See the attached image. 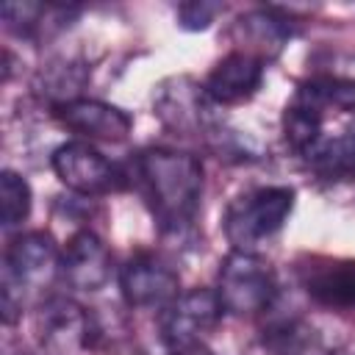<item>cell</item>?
I'll use <instances>...</instances> for the list:
<instances>
[{"label":"cell","instance_id":"17","mask_svg":"<svg viewBox=\"0 0 355 355\" xmlns=\"http://www.w3.org/2000/svg\"><path fill=\"white\" fill-rule=\"evenodd\" d=\"M322 119H324V108L297 92L291 105H286V114H283V136H286V141L302 155L305 150H311L324 136L322 133Z\"/></svg>","mask_w":355,"mask_h":355},{"label":"cell","instance_id":"13","mask_svg":"<svg viewBox=\"0 0 355 355\" xmlns=\"http://www.w3.org/2000/svg\"><path fill=\"white\" fill-rule=\"evenodd\" d=\"M61 280L75 291H100L111 280V252L92 230H78L61 250Z\"/></svg>","mask_w":355,"mask_h":355},{"label":"cell","instance_id":"5","mask_svg":"<svg viewBox=\"0 0 355 355\" xmlns=\"http://www.w3.org/2000/svg\"><path fill=\"white\" fill-rule=\"evenodd\" d=\"M50 166L55 178L80 197H103L128 186V175L83 139L58 144L50 155Z\"/></svg>","mask_w":355,"mask_h":355},{"label":"cell","instance_id":"16","mask_svg":"<svg viewBox=\"0 0 355 355\" xmlns=\"http://www.w3.org/2000/svg\"><path fill=\"white\" fill-rule=\"evenodd\" d=\"M308 169L324 180L355 178V133L344 130L336 136H322L311 150L302 153Z\"/></svg>","mask_w":355,"mask_h":355},{"label":"cell","instance_id":"1","mask_svg":"<svg viewBox=\"0 0 355 355\" xmlns=\"http://www.w3.org/2000/svg\"><path fill=\"white\" fill-rule=\"evenodd\" d=\"M136 175L158 230L164 236H186L202 200L200 158L183 150L147 147L136 155Z\"/></svg>","mask_w":355,"mask_h":355},{"label":"cell","instance_id":"12","mask_svg":"<svg viewBox=\"0 0 355 355\" xmlns=\"http://www.w3.org/2000/svg\"><path fill=\"white\" fill-rule=\"evenodd\" d=\"M53 116L64 128L80 133L83 139H100V141H125L133 128L128 111L92 97H75L69 103L53 105Z\"/></svg>","mask_w":355,"mask_h":355},{"label":"cell","instance_id":"3","mask_svg":"<svg viewBox=\"0 0 355 355\" xmlns=\"http://www.w3.org/2000/svg\"><path fill=\"white\" fill-rule=\"evenodd\" d=\"M294 189L291 186H261L236 197L222 219V230L233 250L255 252V247L272 239L294 211Z\"/></svg>","mask_w":355,"mask_h":355},{"label":"cell","instance_id":"15","mask_svg":"<svg viewBox=\"0 0 355 355\" xmlns=\"http://www.w3.org/2000/svg\"><path fill=\"white\" fill-rule=\"evenodd\" d=\"M75 14L78 8L47 6V3H6L3 6L6 28L25 39H39L53 31H61L64 25H69V17Z\"/></svg>","mask_w":355,"mask_h":355},{"label":"cell","instance_id":"18","mask_svg":"<svg viewBox=\"0 0 355 355\" xmlns=\"http://www.w3.org/2000/svg\"><path fill=\"white\" fill-rule=\"evenodd\" d=\"M31 205H33V194H31L28 180L14 169H3V175H0V219H3V227L6 230L19 227L28 219Z\"/></svg>","mask_w":355,"mask_h":355},{"label":"cell","instance_id":"19","mask_svg":"<svg viewBox=\"0 0 355 355\" xmlns=\"http://www.w3.org/2000/svg\"><path fill=\"white\" fill-rule=\"evenodd\" d=\"M225 11L222 3H208V0H191V3H180L175 11V19L183 31H205L211 28V22Z\"/></svg>","mask_w":355,"mask_h":355},{"label":"cell","instance_id":"8","mask_svg":"<svg viewBox=\"0 0 355 355\" xmlns=\"http://www.w3.org/2000/svg\"><path fill=\"white\" fill-rule=\"evenodd\" d=\"M297 280L319 308L355 313V258L305 255L297 263Z\"/></svg>","mask_w":355,"mask_h":355},{"label":"cell","instance_id":"14","mask_svg":"<svg viewBox=\"0 0 355 355\" xmlns=\"http://www.w3.org/2000/svg\"><path fill=\"white\" fill-rule=\"evenodd\" d=\"M233 36L239 39V44H247L241 47L244 53L266 61L275 58L294 36V19L280 14L277 8H252L233 22Z\"/></svg>","mask_w":355,"mask_h":355},{"label":"cell","instance_id":"2","mask_svg":"<svg viewBox=\"0 0 355 355\" xmlns=\"http://www.w3.org/2000/svg\"><path fill=\"white\" fill-rule=\"evenodd\" d=\"M61 275V250L44 230L19 233L8 241L3 255V316L14 322L25 297L47 288Z\"/></svg>","mask_w":355,"mask_h":355},{"label":"cell","instance_id":"10","mask_svg":"<svg viewBox=\"0 0 355 355\" xmlns=\"http://www.w3.org/2000/svg\"><path fill=\"white\" fill-rule=\"evenodd\" d=\"M119 288L130 308L164 311L175 297H180V277L164 258L139 252L119 269Z\"/></svg>","mask_w":355,"mask_h":355},{"label":"cell","instance_id":"4","mask_svg":"<svg viewBox=\"0 0 355 355\" xmlns=\"http://www.w3.org/2000/svg\"><path fill=\"white\" fill-rule=\"evenodd\" d=\"M216 294L225 313H233V316L266 313L277 300L275 269L258 252L230 250L219 266Z\"/></svg>","mask_w":355,"mask_h":355},{"label":"cell","instance_id":"6","mask_svg":"<svg viewBox=\"0 0 355 355\" xmlns=\"http://www.w3.org/2000/svg\"><path fill=\"white\" fill-rule=\"evenodd\" d=\"M225 308L216 288H191L175 297L158 319L161 341L172 355H186L200 347V341L219 324Z\"/></svg>","mask_w":355,"mask_h":355},{"label":"cell","instance_id":"9","mask_svg":"<svg viewBox=\"0 0 355 355\" xmlns=\"http://www.w3.org/2000/svg\"><path fill=\"white\" fill-rule=\"evenodd\" d=\"M92 316L67 297H50L36 313V341L44 355H80L92 347Z\"/></svg>","mask_w":355,"mask_h":355},{"label":"cell","instance_id":"11","mask_svg":"<svg viewBox=\"0 0 355 355\" xmlns=\"http://www.w3.org/2000/svg\"><path fill=\"white\" fill-rule=\"evenodd\" d=\"M263 58L244 53V50H233L225 58H219L214 64V69L208 72V78L202 80V92L205 97L219 108V105H239L247 103L263 80Z\"/></svg>","mask_w":355,"mask_h":355},{"label":"cell","instance_id":"7","mask_svg":"<svg viewBox=\"0 0 355 355\" xmlns=\"http://www.w3.org/2000/svg\"><path fill=\"white\" fill-rule=\"evenodd\" d=\"M153 111L161 125L178 136H202L216 119V105L205 97L202 83L189 75H172L153 92Z\"/></svg>","mask_w":355,"mask_h":355}]
</instances>
